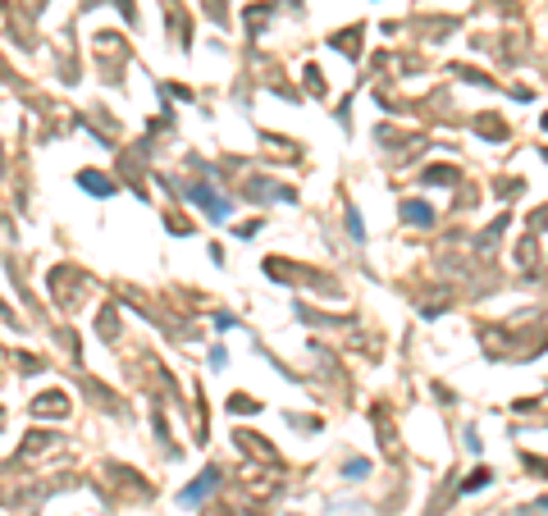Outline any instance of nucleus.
Listing matches in <instances>:
<instances>
[{"instance_id":"nucleus-2","label":"nucleus","mask_w":548,"mask_h":516,"mask_svg":"<svg viewBox=\"0 0 548 516\" xmlns=\"http://www.w3.org/2000/svg\"><path fill=\"white\" fill-rule=\"evenodd\" d=\"M215 484H219V471H206L197 484H192V489H183L178 498H183V507H192V503H201V498H210V494H215Z\"/></svg>"},{"instance_id":"nucleus-3","label":"nucleus","mask_w":548,"mask_h":516,"mask_svg":"<svg viewBox=\"0 0 548 516\" xmlns=\"http://www.w3.org/2000/svg\"><path fill=\"white\" fill-rule=\"evenodd\" d=\"M402 215H406L411 224H429V220H434V210H429V206H420V201H406V206H402Z\"/></svg>"},{"instance_id":"nucleus-4","label":"nucleus","mask_w":548,"mask_h":516,"mask_svg":"<svg viewBox=\"0 0 548 516\" xmlns=\"http://www.w3.org/2000/svg\"><path fill=\"white\" fill-rule=\"evenodd\" d=\"M83 187H87V192H96V197H110V192H114L105 174H83Z\"/></svg>"},{"instance_id":"nucleus-1","label":"nucleus","mask_w":548,"mask_h":516,"mask_svg":"<svg viewBox=\"0 0 548 516\" xmlns=\"http://www.w3.org/2000/svg\"><path fill=\"white\" fill-rule=\"evenodd\" d=\"M187 197L197 201V206L206 210V215H210V220H215V224H219V220H229V210H233L229 201H224V197H215V192H210V187H192V192H187Z\"/></svg>"}]
</instances>
